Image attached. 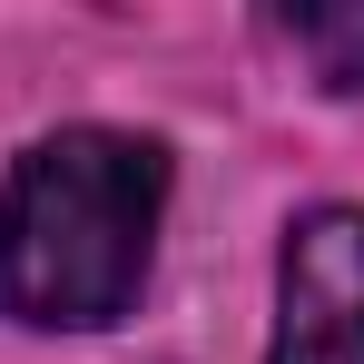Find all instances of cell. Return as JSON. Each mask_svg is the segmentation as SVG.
I'll return each mask as SVG.
<instances>
[{
	"instance_id": "1",
	"label": "cell",
	"mask_w": 364,
	"mask_h": 364,
	"mask_svg": "<svg viewBox=\"0 0 364 364\" xmlns=\"http://www.w3.org/2000/svg\"><path fill=\"white\" fill-rule=\"evenodd\" d=\"M168 148L128 128H60L0 178V305L40 335H99L148 286Z\"/></svg>"
},
{
	"instance_id": "2",
	"label": "cell",
	"mask_w": 364,
	"mask_h": 364,
	"mask_svg": "<svg viewBox=\"0 0 364 364\" xmlns=\"http://www.w3.org/2000/svg\"><path fill=\"white\" fill-rule=\"evenodd\" d=\"M266 364H364V207H315L286 227Z\"/></svg>"
},
{
	"instance_id": "3",
	"label": "cell",
	"mask_w": 364,
	"mask_h": 364,
	"mask_svg": "<svg viewBox=\"0 0 364 364\" xmlns=\"http://www.w3.org/2000/svg\"><path fill=\"white\" fill-rule=\"evenodd\" d=\"M286 40H296L335 89H364V10H296Z\"/></svg>"
}]
</instances>
